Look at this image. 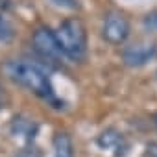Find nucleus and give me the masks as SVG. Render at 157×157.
I'll return each mask as SVG.
<instances>
[{
	"label": "nucleus",
	"mask_w": 157,
	"mask_h": 157,
	"mask_svg": "<svg viewBox=\"0 0 157 157\" xmlns=\"http://www.w3.org/2000/svg\"><path fill=\"white\" fill-rule=\"evenodd\" d=\"M98 146L104 148V150H124V148H126L122 133H118V131H115V129L104 131V133L98 137Z\"/></svg>",
	"instance_id": "0eeeda50"
},
{
	"label": "nucleus",
	"mask_w": 157,
	"mask_h": 157,
	"mask_svg": "<svg viewBox=\"0 0 157 157\" xmlns=\"http://www.w3.org/2000/svg\"><path fill=\"white\" fill-rule=\"evenodd\" d=\"M157 57V46L153 43H135L122 50V61L128 67L139 68Z\"/></svg>",
	"instance_id": "39448f33"
},
{
	"label": "nucleus",
	"mask_w": 157,
	"mask_h": 157,
	"mask_svg": "<svg viewBox=\"0 0 157 157\" xmlns=\"http://www.w3.org/2000/svg\"><path fill=\"white\" fill-rule=\"evenodd\" d=\"M131 26L129 21L124 13L120 11H109L104 17L102 22V37L109 43V44H124L126 39L129 37Z\"/></svg>",
	"instance_id": "7ed1b4c3"
},
{
	"label": "nucleus",
	"mask_w": 157,
	"mask_h": 157,
	"mask_svg": "<svg viewBox=\"0 0 157 157\" xmlns=\"http://www.w3.org/2000/svg\"><path fill=\"white\" fill-rule=\"evenodd\" d=\"M142 26H144L146 32H157V10L155 11H150L148 15H144Z\"/></svg>",
	"instance_id": "9d476101"
},
{
	"label": "nucleus",
	"mask_w": 157,
	"mask_h": 157,
	"mask_svg": "<svg viewBox=\"0 0 157 157\" xmlns=\"http://www.w3.org/2000/svg\"><path fill=\"white\" fill-rule=\"evenodd\" d=\"M146 150H148V155H150V157H157V144H155V142H150V144L146 146Z\"/></svg>",
	"instance_id": "4468645a"
},
{
	"label": "nucleus",
	"mask_w": 157,
	"mask_h": 157,
	"mask_svg": "<svg viewBox=\"0 0 157 157\" xmlns=\"http://www.w3.org/2000/svg\"><path fill=\"white\" fill-rule=\"evenodd\" d=\"M54 157H74V144L68 133L57 131L54 135Z\"/></svg>",
	"instance_id": "423d86ee"
},
{
	"label": "nucleus",
	"mask_w": 157,
	"mask_h": 157,
	"mask_svg": "<svg viewBox=\"0 0 157 157\" xmlns=\"http://www.w3.org/2000/svg\"><path fill=\"white\" fill-rule=\"evenodd\" d=\"M15 157H43V153H41L37 148H24V150L17 151Z\"/></svg>",
	"instance_id": "9b49d317"
},
{
	"label": "nucleus",
	"mask_w": 157,
	"mask_h": 157,
	"mask_svg": "<svg viewBox=\"0 0 157 157\" xmlns=\"http://www.w3.org/2000/svg\"><path fill=\"white\" fill-rule=\"evenodd\" d=\"M56 6H61V8H68V10H76L78 8V2L76 0H52Z\"/></svg>",
	"instance_id": "f8f14e48"
},
{
	"label": "nucleus",
	"mask_w": 157,
	"mask_h": 157,
	"mask_svg": "<svg viewBox=\"0 0 157 157\" xmlns=\"http://www.w3.org/2000/svg\"><path fill=\"white\" fill-rule=\"evenodd\" d=\"M35 129H37V126H35L32 120H28V118H21V117L15 118L13 124H11V131H13L15 135H22V137L26 139V142H30V140L33 139Z\"/></svg>",
	"instance_id": "6e6552de"
},
{
	"label": "nucleus",
	"mask_w": 157,
	"mask_h": 157,
	"mask_svg": "<svg viewBox=\"0 0 157 157\" xmlns=\"http://www.w3.org/2000/svg\"><path fill=\"white\" fill-rule=\"evenodd\" d=\"M15 37V30L11 26V22L0 15V43H10Z\"/></svg>",
	"instance_id": "1a4fd4ad"
},
{
	"label": "nucleus",
	"mask_w": 157,
	"mask_h": 157,
	"mask_svg": "<svg viewBox=\"0 0 157 157\" xmlns=\"http://www.w3.org/2000/svg\"><path fill=\"white\" fill-rule=\"evenodd\" d=\"M32 46H33L35 54L39 57H43V59L59 61L63 57V54L59 50V44L56 41V33L48 26H39L33 32V35H32Z\"/></svg>",
	"instance_id": "20e7f679"
},
{
	"label": "nucleus",
	"mask_w": 157,
	"mask_h": 157,
	"mask_svg": "<svg viewBox=\"0 0 157 157\" xmlns=\"http://www.w3.org/2000/svg\"><path fill=\"white\" fill-rule=\"evenodd\" d=\"M0 70L8 80L32 91L39 98L48 100L50 104H57L48 70L41 63L30 61V59H6L0 67Z\"/></svg>",
	"instance_id": "f257e3e1"
},
{
	"label": "nucleus",
	"mask_w": 157,
	"mask_h": 157,
	"mask_svg": "<svg viewBox=\"0 0 157 157\" xmlns=\"http://www.w3.org/2000/svg\"><path fill=\"white\" fill-rule=\"evenodd\" d=\"M54 33H56V41L59 44L63 57H67L70 61H83L85 59V56H87V30H85V24L78 17L65 19Z\"/></svg>",
	"instance_id": "f03ea898"
},
{
	"label": "nucleus",
	"mask_w": 157,
	"mask_h": 157,
	"mask_svg": "<svg viewBox=\"0 0 157 157\" xmlns=\"http://www.w3.org/2000/svg\"><path fill=\"white\" fill-rule=\"evenodd\" d=\"M8 104V94H6V89L0 85V107H6Z\"/></svg>",
	"instance_id": "ddd939ff"
},
{
	"label": "nucleus",
	"mask_w": 157,
	"mask_h": 157,
	"mask_svg": "<svg viewBox=\"0 0 157 157\" xmlns=\"http://www.w3.org/2000/svg\"><path fill=\"white\" fill-rule=\"evenodd\" d=\"M153 122H155V126H157V115H155V117H153Z\"/></svg>",
	"instance_id": "2eb2a0df"
}]
</instances>
